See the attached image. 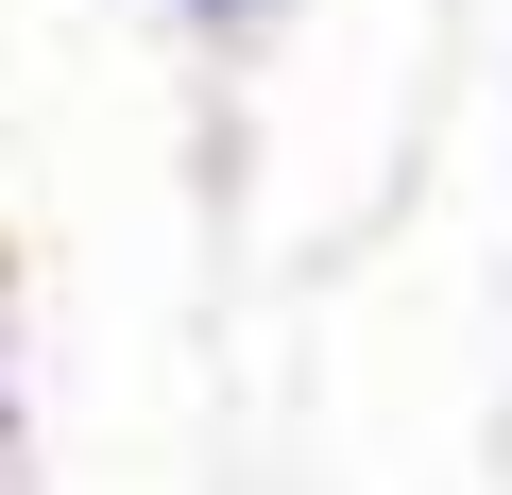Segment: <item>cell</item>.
<instances>
[{
  "label": "cell",
  "instance_id": "6da1fadb",
  "mask_svg": "<svg viewBox=\"0 0 512 495\" xmlns=\"http://www.w3.org/2000/svg\"><path fill=\"white\" fill-rule=\"evenodd\" d=\"M137 18H154V52L188 86H256V69L308 35V0H137Z\"/></svg>",
  "mask_w": 512,
  "mask_h": 495
},
{
  "label": "cell",
  "instance_id": "7a4b0ae2",
  "mask_svg": "<svg viewBox=\"0 0 512 495\" xmlns=\"http://www.w3.org/2000/svg\"><path fill=\"white\" fill-rule=\"evenodd\" d=\"M0 410H35V308H18V274H0Z\"/></svg>",
  "mask_w": 512,
  "mask_h": 495
},
{
  "label": "cell",
  "instance_id": "3957f363",
  "mask_svg": "<svg viewBox=\"0 0 512 495\" xmlns=\"http://www.w3.org/2000/svg\"><path fill=\"white\" fill-rule=\"evenodd\" d=\"M0 495H35V410H0Z\"/></svg>",
  "mask_w": 512,
  "mask_h": 495
},
{
  "label": "cell",
  "instance_id": "277c9868",
  "mask_svg": "<svg viewBox=\"0 0 512 495\" xmlns=\"http://www.w3.org/2000/svg\"><path fill=\"white\" fill-rule=\"evenodd\" d=\"M495 461H512V342H495Z\"/></svg>",
  "mask_w": 512,
  "mask_h": 495
}]
</instances>
